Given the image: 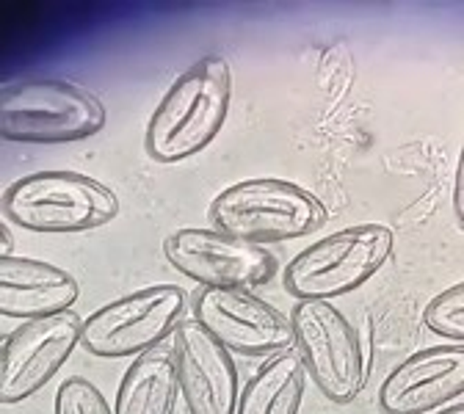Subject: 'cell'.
I'll return each mask as SVG.
<instances>
[{
  "label": "cell",
  "mask_w": 464,
  "mask_h": 414,
  "mask_svg": "<svg viewBox=\"0 0 464 414\" xmlns=\"http://www.w3.org/2000/svg\"><path fill=\"white\" fill-rule=\"evenodd\" d=\"M232 100V72L218 55L199 58L169 86L152 111L144 149L155 163H180L208 149L221 133Z\"/></svg>",
  "instance_id": "1"
},
{
  "label": "cell",
  "mask_w": 464,
  "mask_h": 414,
  "mask_svg": "<svg viewBox=\"0 0 464 414\" xmlns=\"http://www.w3.org/2000/svg\"><path fill=\"white\" fill-rule=\"evenodd\" d=\"M208 218L229 238L263 246L313 235L326 221V210L296 183L257 177L224 188L210 202Z\"/></svg>",
  "instance_id": "2"
},
{
  "label": "cell",
  "mask_w": 464,
  "mask_h": 414,
  "mask_svg": "<svg viewBox=\"0 0 464 414\" xmlns=\"http://www.w3.org/2000/svg\"><path fill=\"white\" fill-rule=\"evenodd\" d=\"M395 235L384 224H357L332 232L299 252L282 274L296 302H329L360 290L392 257Z\"/></svg>",
  "instance_id": "3"
},
{
  "label": "cell",
  "mask_w": 464,
  "mask_h": 414,
  "mask_svg": "<svg viewBox=\"0 0 464 414\" xmlns=\"http://www.w3.org/2000/svg\"><path fill=\"white\" fill-rule=\"evenodd\" d=\"M105 128V105L67 81H14L0 91V136L14 144H72Z\"/></svg>",
  "instance_id": "4"
},
{
  "label": "cell",
  "mask_w": 464,
  "mask_h": 414,
  "mask_svg": "<svg viewBox=\"0 0 464 414\" xmlns=\"http://www.w3.org/2000/svg\"><path fill=\"white\" fill-rule=\"evenodd\" d=\"M4 213L28 232L75 235L113 221L120 216V199L86 174L36 171L6 188Z\"/></svg>",
  "instance_id": "5"
},
{
  "label": "cell",
  "mask_w": 464,
  "mask_h": 414,
  "mask_svg": "<svg viewBox=\"0 0 464 414\" xmlns=\"http://www.w3.org/2000/svg\"><path fill=\"white\" fill-rule=\"evenodd\" d=\"M296 353L318 392L345 406L365 387V357L357 329L329 302H299L290 313Z\"/></svg>",
  "instance_id": "6"
},
{
  "label": "cell",
  "mask_w": 464,
  "mask_h": 414,
  "mask_svg": "<svg viewBox=\"0 0 464 414\" xmlns=\"http://www.w3.org/2000/svg\"><path fill=\"white\" fill-rule=\"evenodd\" d=\"M186 310L178 284H152L113 299L83 321L81 345L100 360H122L158 348L174 334Z\"/></svg>",
  "instance_id": "7"
},
{
  "label": "cell",
  "mask_w": 464,
  "mask_h": 414,
  "mask_svg": "<svg viewBox=\"0 0 464 414\" xmlns=\"http://www.w3.org/2000/svg\"><path fill=\"white\" fill-rule=\"evenodd\" d=\"M174 271L221 290H257L276 276V257L255 244L229 238L218 229H178L163 241Z\"/></svg>",
  "instance_id": "8"
},
{
  "label": "cell",
  "mask_w": 464,
  "mask_h": 414,
  "mask_svg": "<svg viewBox=\"0 0 464 414\" xmlns=\"http://www.w3.org/2000/svg\"><path fill=\"white\" fill-rule=\"evenodd\" d=\"M191 318L229 353L274 357L294 345L290 321L252 290L202 287L191 299Z\"/></svg>",
  "instance_id": "9"
},
{
  "label": "cell",
  "mask_w": 464,
  "mask_h": 414,
  "mask_svg": "<svg viewBox=\"0 0 464 414\" xmlns=\"http://www.w3.org/2000/svg\"><path fill=\"white\" fill-rule=\"evenodd\" d=\"M81 332L83 321L72 310L17 326L0 351V400L14 406L44 390L72 357Z\"/></svg>",
  "instance_id": "10"
},
{
  "label": "cell",
  "mask_w": 464,
  "mask_h": 414,
  "mask_svg": "<svg viewBox=\"0 0 464 414\" xmlns=\"http://www.w3.org/2000/svg\"><path fill=\"white\" fill-rule=\"evenodd\" d=\"M171 351L188 414H236L241 395L238 368L227 348L191 318L174 329Z\"/></svg>",
  "instance_id": "11"
},
{
  "label": "cell",
  "mask_w": 464,
  "mask_h": 414,
  "mask_svg": "<svg viewBox=\"0 0 464 414\" xmlns=\"http://www.w3.org/2000/svg\"><path fill=\"white\" fill-rule=\"evenodd\" d=\"M464 390V348L434 345L403 360L379 387L384 414H429L453 400Z\"/></svg>",
  "instance_id": "12"
},
{
  "label": "cell",
  "mask_w": 464,
  "mask_h": 414,
  "mask_svg": "<svg viewBox=\"0 0 464 414\" xmlns=\"http://www.w3.org/2000/svg\"><path fill=\"white\" fill-rule=\"evenodd\" d=\"M81 295L72 274L31 257L0 260V315L36 321L67 313Z\"/></svg>",
  "instance_id": "13"
},
{
  "label": "cell",
  "mask_w": 464,
  "mask_h": 414,
  "mask_svg": "<svg viewBox=\"0 0 464 414\" xmlns=\"http://www.w3.org/2000/svg\"><path fill=\"white\" fill-rule=\"evenodd\" d=\"M178 395L180 381L174 351L158 345L139 353L122 376L113 414H174Z\"/></svg>",
  "instance_id": "14"
},
{
  "label": "cell",
  "mask_w": 464,
  "mask_h": 414,
  "mask_svg": "<svg viewBox=\"0 0 464 414\" xmlns=\"http://www.w3.org/2000/svg\"><path fill=\"white\" fill-rule=\"evenodd\" d=\"M307 371L296 351L268 357L238 395L236 414H299L304 403Z\"/></svg>",
  "instance_id": "15"
},
{
  "label": "cell",
  "mask_w": 464,
  "mask_h": 414,
  "mask_svg": "<svg viewBox=\"0 0 464 414\" xmlns=\"http://www.w3.org/2000/svg\"><path fill=\"white\" fill-rule=\"evenodd\" d=\"M423 323L429 332L461 345V340H464V284H453V287L442 290L440 295H434L423 313Z\"/></svg>",
  "instance_id": "16"
},
{
  "label": "cell",
  "mask_w": 464,
  "mask_h": 414,
  "mask_svg": "<svg viewBox=\"0 0 464 414\" xmlns=\"http://www.w3.org/2000/svg\"><path fill=\"white\" fill-rule=\"evenodd\" d=\"M55 414H113V409L89 379L72 376L55 392Z\"/></svg>",
  "instance_id": "17"
},
{
  "label": "cell",
  "mask_w": 464,
  "mask_h": 414,
  "mask_svg": "<svg viewBox=\"0 0 464 414\" xmlns=\"http://www.w3.org/2000/svg\"><path fill=\"white\" fill-rule=\"evenodd\" d=\"M453 213L456 221H464V160H459L456 166V186H453Z\"/></svg>",
  "instance_id": "18"
},
{
  "label": "cell",
  "mask_w": 464,
  "mask_h": 414,
  "mask_svg": "<svg viewBox=\"0 0 464 414\" xmlns=\"http://www.w3.org/2000/svg\"><path fill=\"white\" fill-rule=\"evenodd\" d=\"M0 246H4V257H12L14 241H12V235H9V221L0 224Z\"/></svg>",
  "instance_id": "19"
},
{
  "label": "cell",
  "mask_w": 464,
  "mask_h": 414,
  "mask_svg": "<svg viewBox=\"0 0 464 414\" xmlns=\"http://www.w3.org/2000/svg\"><path fill=\"white\" fill-rule=\"evenodd\" d=\"M434 414H464V406H461V400H453V406H445Z\"/></svg>",
  "instance_id": "20"
}]
</instances>
